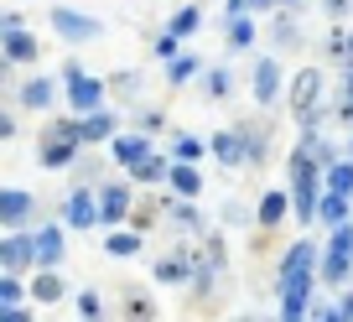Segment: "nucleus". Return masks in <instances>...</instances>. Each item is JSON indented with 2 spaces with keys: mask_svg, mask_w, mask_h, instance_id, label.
Returning a JSON list of instances; mask_svg holds the SVG:
<instances>
[{
  "mask_svg": "<svg viewBox=\"0 0 353 322\" xmlns=\"http://www.w3.org/2000/svg\"><path fill=\"white\" fill-rule=\"evenodd\" d=\"M135 177H145V182H151V177H161V161H156V156H145V161H135Z\"/></svg>",
  "mask_w": 353,
  "mask_h": 322,
  "instance_id": "nucleus-21",
  "label": "nucleus"
},
{
  "mask_svg": "<svg viewBox=\"0 0 353 322\" xmlns=\"http://www.w3.org/2000/svg\"><path fill=\"white\" fill-rule=\"evenodd\" d=\"M322 89V78L317 73H296V94H291V110L296 114H312V99H317Z\"/></svg>",
  "mask_w": 353,
  "mask_h": 322,
  "instance_id": "nucleus-4",
  "label": "nucleus"
},
{
  "mask_svg": "<svg viewBox=\"0 0 353 322\" xmlns=\"http://www.w3.org/2000/svg\"><path fill=\"white\" fill-rule=\"evenodd\" d=\"M6 47H11V57H37V42L26 32H16V26H11V42H6Z\"/></svg>",
  "mask_w": 353,
  "mask_h": 322,
  "instance_id": "nucleus-10",
  "label": "nucleus"
},
{
  "mask_svg": "<svg viewBox=\"0 0 353 322\" xmlns=\"http://www.w3.org/2000/svg\"><path fill=\"white\" fill-rule=\"evenodd\" d=\"M52 26H57L63 37H73V42H83V37H94V32H99V26L88 21V16H73V11H57V16H52Z\"/></svg>",
  "mask_w": 353,
  "mask_h": 322,
  "instance_id": "nucleus-3",
  "label": "nucleus"
},
{
  "mask_svg": "<svg viewBox=\"0 0 353 322\" xmlns=\"http://www.w3.org/2000/svg\"><path fill=\"white\" fill-rule=\"evenodd\" d=\"M327 52H332V57H353V37L338 32V42H327Z\"/></svg>",
  "mask_w": 353,
  "mask_h": 322,
  "instance_id": "nucleus-22",
  "label": "nucleus"
},
{
  "mask_svg": "<svg viewBox=\"0 0 353 322\" xmlns=\"http://www.w3.org/2000/svg\"><path fill=\"white\" fill-rule=\"evenodd\" d=\"M37 296H42V301H57V276H37Z\"/></svg>",
  "mask_w": 353,
  "mask_h": 322,
  "instance_id": "nucleus-20",
  "label": "nucleus"
},
{
  "mask_svg": "<svg viewBox=\"0 0 353 322\" xmlns=\"http://www.w3.org/2000/svg\"><path fill=\"white\" fill-rule=\"evenodd\" d=\"M125 208H130V192H125V188H110V192H104V208H99L104 219H120Z\"/></svg>",
  "mask_w": 353,
  "mask_h": 322,
  "instance_id": "nucleus-6",
  "label": "nucleus"
},
{
  "mask_svg": "<svg viewBox=\"0 0 353 322\" xmlns=\"http://www.w3.org/2000/svg\"><path fill=\"white\" fill-rule=\"evenodd\" d=\"M78 135H83V141H99V135H110V120H104V114H88V125H78Z\"/></svg>",
  "mask_w": 353,
  "mask_h": 322,
  "instance_id": "nucleus-14",
  "label": "nucleus"
},
{
  "mask_svg": "<svg viewBox=\"0 0 353 322\" xmlns=\"http://www.w3.org/2000/svg\"><path fill=\"white\" fill-rule=\"evenodd\" d=\"M68 219L73 223H94V203H88L83 192H73V198H68Z\"/></svg>",
  "mask_w": 353,
  "mask_h": 322,
  "instance_id": "nucleus-8",
  "label": "nucleus"
},
{
  "mask_svg": "<svg viewBox=\"0 0 353 322\" xmlns=\"http://www.w3.org/2000/svg\"><path fill=\"white\" fill-rule=\"evenodd\" d=\"M343 213H348V203H343V192H327V198H322V219H327V223H338Z\"/></svg>",
  "mask_w": 353,
  "mask_h": 322,
  "instance_id": "nucleus-11",
  "label": "nucleus"
},
{
  "mask_svg": "<svg viewBox=\"0 0 353 322\" xmlns=\"http://www.w3.org/2000/svg\"><path fill=\"white\" fill-rule=\"evenodd\" d=\"M343 6H348V0H327V11H343Z\"/></svg>",
  "mask_w": 353,
  "mask_h": 322,
  "instance_id": "nucleus-27",
  "label": "nucleus"
},
{
  "mask_svg": "<svg viewBox=\"0 0 353 322\" xmlns=\"http://www.w3.org/2000/svg\"><path fill=\"white\" fill-rule=\"evenodd\" d=\"M68 78H73V104H78V110H83V104L94 110V104H99V83H88L83 73H68Z\"/></svg>",
  "mask_w": 353,
  "mask_h": 322,
  "instance_id": "nucleus-5",
  "label": "nucleus"
},
{
  "mask_svg": "<svg viewBox=\"0 0 353 322\" xmlns=\"http://www.w3.org/2000/svg\"><path fill=\"white\" fill-rule=\"evenodd\" d=\"M343 317H348V312H327V322H343Z\"/></svg>",
  "mask_w": 353,
  "mask_h": 322,
  "instance_id": "nucleus-29",
  "label": "nucleus"
},
{
  "mask_svg": "<svg viewBox=\"0 0 353 322\" xmlns=\"http://www.w3.org/2000/svg\"><path fill=\"white\" fill-rule=\"evenodd\" d=\"M57 229H42V239H37V260H57Z\"/></svg>",
  "mask_w": 353,
  "mask_h": 322,
  "instance_id": "nucleus-13",
  "label": "nucleus"
},
{
  "mask_svg": "<svg viewBox=\"0 0 353 322\" xmlns=\"http://www.w3.org/2000/svg\"><path fill=\"white\" fill-rule=\"evenodd\" d=\"M281 213H286V198H281V192H270V198L260 203V219H265V223H276Z\"/></svg>",
  "mask_w": 353,
  "mask_h": 322,
  "instance_id": "nucleus-15",
  "label": "nucleus"
},
{
  "mask_svg": "<svg viewBox=\"0 0 353 322\" xmlns=\"http://www.w3.org/2000/svg\"><path fill=\"white\" fill-rule=\"evenodd\" d=\"M6 322H26V317H21V312H6Z\"/></svg>",
  "mask_w": 353,
  "mask_h": 322,
  "instance_id": "nucleus-28",
  "label": "nucleus"
},
{
  "mask_svg": "<svg viewBox=\"0 0 353 322\" xmlns=\"http://www.w3.org/2000/svg\"><path fill=\"white\" fill-rule=\"evenodd\" d=\"M276 63H260V73H254V94H260V99H270V94H276Z\"/></svg>",
  "mask_w": 353,
  "mask_h": 322,
  "instance_id": "nucleus-7",
  "label": "nucleus"
},
{
  "mask_svg": "<svg viewBox=\"0 0 353 322\" xmlns=\"http://www.w3.org/2000/svg\"><path fill=\"white\" fill-rule=\"evenodd\" d=\"M348 250H353V234H348V229H338V239H332V250H327V265H322L332 281L348 276Z\"/></svg>",
  "mask_w": 353,
  "mask_h": 322,
  "instance_id": "nucleus-1",
  "label": "nucleus"
},
{
  "mask_svg": "<svg viewBox=\"0 0 353 322\" xmlns=\"http://www.w3.org/2000/svg\"><path fill=\"white\" fill-rule=\"evenodd\" d=\"M291 172H296V208H301V219L312 213V161L307 156H291Z\"/></svg>",
  "mask_w": 353,
  "mask_h": 322,
  "instance_id": "nucleus-2",
  "label": "nucleus"
},
{
  "mask_svg": "<svg viewBox=\"0 0 353 322\" xmlns=\"http://www.w3.org/2000/svg\"><path fill=\"white\" fill-rule=\"evenodd\" d=\"M348 120H353V83H348Z\"/></svg>",
  "mask_w": 353,
  "mask_h": 322,
  "instance_id": "nucleus-30",
  "label": "nucleus"
},
{
  "mask_svg": "<svg viewBox=\"0 0 353 322\" xmlns=\"http://www.w3.org/2000/svg\"><path fill=\"white\" fill-rule=\"evenodd\" d=\"M327 188H332V192H348V188H353V167H338V172L327 177Z\"/></svg>",
  "mask_w": 353,
  "mask_h": 322,
  "instance_id": "nucleus-18",
  "label": "nucleus"
},
{
  "mask_svg": "<svg viewBox=\"0 0 353 322\" xmlns=\"http://www.w3.org/2000/svg\"><path fill=\"white\" fill-rule=\"evenodd\" d=\"M172 188H176V192H188V198H192V192H198V177H192L188 167H172Z\"/></svg>",
  "mask_w": 353,
  "mask_h": 322,
  "instance_id": "nucleus-16",
  "label": "nucleus"
},
{
  "mask_svg": "<svg viewBox=\"0 0 353 322\" xmlns=\"http://www.w3.org/2000/svg\"><path fill=\"white\" fill-rule=\"evenodd\" d=\"M219 156L223 161H239V141H234V135H219Z\"/></svg>",
  "mask_w": 353,
  "mask_h": 322,
  "instance_id": "nucleus-24",
  "label": "nucleus"
},
{
  "mask_svg": "<svg viewBox=\"0 0 353 322\" xmlns=\"http://www.w3.org/2000/svg\"><path fill=\"white\" fill-rule=\"evenodd\" d=\"M250 37H254V26H250V21H234V37H229L234 47H244V42H250Z\"/></svg>",
  "mask_w": 353,
  "mask_h": 322,
  "instance_id": "nucleus-25",
  "label": "nucleus"
},
{
  "mask_svg": "<svg viewBox=\"0 0 353 322\" xmlns=\"http://www.w3.org/2000/svg\"><path fill=\"white\" fill-rule=\"evenodd\" d=\"M343 312H348V317H353V301H348V307H343Z\"/></svg>",
  "mask_w": 353,
  "mask_h": 322,
  "instance_id": "nucleus-31",
  "label": "nucleus"
},
{
  "mask_svg": "<svg viewBox=\"0 0 353 322\" xmlns=\"http://www.w3.org/2000/svg\"><path fill=\"white\" fill-rule=\"evenodd\" d=\"M26 255H32V250H26V239H11V245H6V265H26Z\"/></svg>",
  "mask_w": 353,
  "mask_h": 322,
  "instance_id": "nucleus-17",
  "label": "nucleus"
},
{
  "mask_svg": "<svg viewBox=\"0 0 353 322\" xmlns=\"http://www.w3.org/2000/svg\"><path fill=\"white\" fill-rule=\"evenodd\" d=\"M114 156L120 161H145V141H114Z\"/></svg>",
  "mask_w": 353,
  "mask_h": 322,
  "instance_id": "nucleus-12",
  "label": "nucleus"
},
{
  "mask_svg": "<svg viewBox=\"0 0 353 322\" xmlns=\"http://www.w3.org/2000/svg\"><path fill=\"white\" fill-rule=\"evenodd\" d=\"M192 26H198V11H182V16H176V21H172V37H188Z\"/></svg>",
  "mask_w": 353,
  "mask_h": 322,
  "instance_id": "nucleus-19",
  "label": "nucleus"
},
{
  "mask_svg": "<svg viewBox=\"0 0 353 322\" xmlns=\"http://www.w3.org/2000/svg\"><path fill=\"white\" fill-rule=\"evenodd\" d=\"M110 255H135V239H130V234H114V239H110Z\"/></svg>",
  "mask_w": 353,
  "mask_h": 322,
  "instance_id": "nucleus-23",
  "label": "nucleus"
},
{
  "mask_svg": "<svg viewBox=\"0 0 353 322\" xmlns=\"http://www.w3.org/2000/svg\"><path fill=\"white\" fill-rule=\"evenodd\" d=\"M0 203H6V223H21V219H26V203H32V198H26V192H6Z\"/></svg>",
  "mask_w": 353,
  "mask_h": 322,
  "instance_id": "nucleus-9",
  "label": "nucleus"
},
{
  "mask_svg": "<svg viewBox=\"0 0 353 322\" xmlns=\"http://www.w3.org/2000/svg\"><path fill=\"white\" fill-rule=\"evenodd\" d=\"M260 6H276V0H260Z\"/></svg>",
  "mask_w": 353,
  "mask_h": 322,
  "instance_id": "nucleus-32",
  "label": "nucleus"
},
{
  "mask_svg": "<svg viewBox=\"0 0 353 322\" xmlns=\"http://www.w3.org/2000/svg\"><path fill=\"white\" fill-rule=\"evenodd\" d=\"M26 99H32V104H47V99H52V89H47V83H32V89H26Z\"/></svg>",
  "mask_w": 353,
  "mask_h": 322,
  "instance_id": "nucleus-26",
  "label": "nucleus"
}]
</instances>
